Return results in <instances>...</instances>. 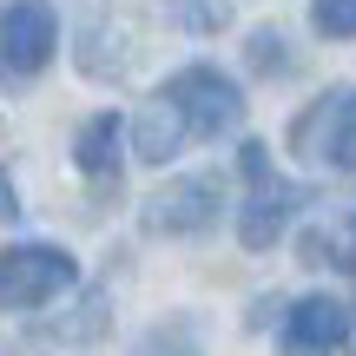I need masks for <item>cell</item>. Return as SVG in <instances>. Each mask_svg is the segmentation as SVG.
I'll list each match as a JSON object with an SVG mask.
<instances>
[{"mask_svg": "<svg viewBox=\"0 0 356 356\" xmlns=\"http://www.w3.org/2000/svg\"><path fill=\"white\" fill-rule=\"evenodd\" d=\"M310 26L323 40H356V0H310Z\"/></svg>", "mask_w": 356, "mask_h": 356, "instance_id": "cell-12", "label": "cell"}, {"mask_svg": "<svg viewBox=\"0 0 356 356\" xmlns=\"http://www.w3.org/2000/svg\"><path fill=\"white\" fill-rule=\"evenodd\" d=\"M238 165H244V178H251V198H244V211H238V238H244V251H270V244L284 238V225L297 218V204H310V191L270 172V152L257 139L244 145Z\"/></svg>", "mask_w": 356, "mask_h": 356, "instance_id": "cell-1", "label": "cell"}, {"mask_svg": "<svg viewBox=\"0 0 356 356\" xmlns=\"http://www.w3.org/2000/svg\"><path fill=\"white\" fill-rule=\"evenodd\" d=\"M185 119H178V106L165 99V92H152L145 99V113L132 119V152L145 159V165H165V159H178V145H185Z\"/></svg>", "mask_w": 356, "mask_h": 356, "instance_id": "cell-9", "label": "cell"}, {"mask_svg": "<svg viewBox=\"0 0 356 356\" xmlns=\"http://www.w3.org/2000/svg\"><path fill=\"white\" fill-rule=\"evenodd\" d=\"M304 264L356 270V204H350V211H330L323 225H310V231H304Z\"/></svg>", "mask_w": 356, "mask_h": 356, "instance_id": "cell-10", "label": "cell"}, {"mask_svg": "<svg viewBox=\"0 0 356 356\" xmlns=\"http://www.w3.org/2000/svg\"><path fill=\"white\" fill-rule=\"evenodd\" d=\"M73 165L92 178V185H119V165H126V119L119 113H92L73 139Z\"/></svg>", "mask_w": 356, "mask_h": 356, "instance_id": "cell-8", "label": "cell"}, {"mask_svg": "<svg viewBox=\"0 0 356 356\" xmlns=\"http://www.w3.org/2000/svg\"><path fill=\"white\" fill-rule=\"evenodd\" d=\"M73 284H79V264L60 244H7L0 251V310H40Z\"/></svg>", "mask_w": 356, "mask_h": 356, "instance_id": "cell-2", "label": "cell"}, {"mask_svg": "<svg viewBox=\"0 0 356 356\" xmlns=\"http://www.w3.org/2000/svg\"><path fill=\"white\" fill-rule=\"evenodd\" d=\"M218 204H225V178H218V172H191V178H172L165 191L145 198L139 225L159 231V238H191V231H211L218 225Z\"/></svg>", "mask_w": 356, "mask_h": 356, "instance_id": "cell-5", "label": "cell"}, {"mask_svg": "<svg viewBox=\"0 0 356 356\" xmlns=\"http://www.w3.org/2000/svg\"><path fill=\"white\" fill-rule=\"evenodd\" d=\"M291 145L330 172H356V86H337L291 126Z\"/></svg>", "mask_w": 356, "mask_h": 356, "instance_id": "cell-4", "label": "cell"}, {"mask_svg": "<svg viewBox=\"0 0 356 356\" xmlns=\"http://www.w3.org/2000/svg\"><path fill=\"white\" fill-rule=\"evenodd\" d=\"M132 356H198V337H191V323H172V330H152Z\"/></svg>", "mask_w": 356, "mask_h": 356, "instance_id": "cell-14", "label": "cell"}, {"mask_svg": "<svg viewBox=\"0 0 356 356\" xmlns=\"http://www.w3.org/2000/svg\"><path fill=\"white\" fill-rule=\"evenodd\" d=\"M350 337V310L337 297H297L284 317V356H330Z\"/></svg>", "mask_w": 356, "mask_h": 356, "instance_id": "cell-7", "label": "cell"}, {"mask_svg": "<svg viewBox=\"0 0 356 356\" xmlns=\"http://www.w3.org/2000/svg\"><path fill=\"white\" fill-rule=\"evenodd\" d=\"M60 47V13L53 0H7L0 7V60L7 73H40Z\"/></svg>", "mask_w": 356, "mask_h": 356, "instance_id": "cell-6", "label": "cell"}, {"mask_svg": "<svg viewBox=\"0 0 356 356\" xmlns=\"http://www.w3.org/2000/svg\"><path fill=\"white\" fill-rule=\"evenodd\" d=\"M159 92L178 106V119H185L191 139H218V132H231V126L244 119V92H238V79L218 73V66H185V73H172Z\"/></svg>", "mask_w": 356, "mask_h": 356, "instance_id": "cell-3", "label": "cell"}, {"mask_svg": "<svg viewBox=\"0 0 356 356\" xmlns=\"http://www.w3.org/2000/svg\"><path fill=\"white\" fill-rule=\"evenodd\" d=\"M251 66L257 73H291V40H284L277 26H257L251 33Z\"/></svg>", "mask_w": 356, "mask_h": 356, "instance_id": "cell-13", "label": "cell"}, {"mask_svg": "<svg viewBox=\"0 0 356 356\" xmlns=\"http://www.w3.org/2000/svg\"><path fill=\"white\" fill-rule=\"evenodd\" d=\"M172 20L185 33H225L231 26V0H172Z\"/></svg>", "mask_w": 356, "mask_h": 356, "instance_id": "cell-11", "label": "cell"}]
</instances>
